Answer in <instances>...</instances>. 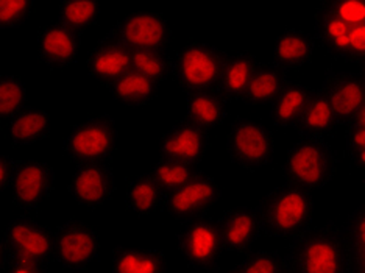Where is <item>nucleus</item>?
I'll return each mask as SVG.
<instances>
[{
    "instance_id": "f257e3e1",
    "label": "nucleus",
    "mask_w": 365,
    "mask_h": 273,
    "mask_svg": "<svg viewBox=\"0 0 365 273\" xmlns=\"http://www.w3.org/2000/svg\"><path fill=\"white\" fill-rule=\"evenodd\" d=\"M314 36L340 61H365V0H322L314 11Z\"/></svg>"
},
{
    "instance_id": "f03ea898",
    "label": "nucleus",
    "mask_w": 365,
    "mask_h": 273,
    "mask_svg": "<svg viewBox=\"0 0 365 273\" xmlns=\"http://www.w3.org/2000/svg\"><path fill=\"white\" fill-rule=\"evenodd\" d=\"M290 273H351L353 261L342 227H311L290 241L286 253Z\"/></svg>"
},
{
    "instance_id": "7ed1b4c3",
    "label": "nucleus",
    "mask_w": 365,
    "mask_h": 273,
    "mask_svg": "<svg viewBox=\"0 0 365 273\" xmlns=\"http://www.w3.org/2000/svg\"><path fill=\"white\" fill-rule=\"evenodd\" d=\"M314 210L312 194L290 183L273 187L256 206L264 233L287 241L311 228Z\"/></svg>"
},
{
    "instance_id": "20e7f679",
    "label": "nucleus",
    "mask_w": 365,
    "mask_h": 273,
    "mask_svg": "<svg viewBox=\"0 0 365 273\" xmlns=\"http://www.w3.org/2000/svg\"><path fill=\"white\" fill-rule=\"evenodd\" d=\"M336 172L337 153L327 139L300 138L290 145L283 161V175L287 183L309 192L328 186Z\"/></svg>"
},
{
    "instance_id": "39448f33",
    "label": "nucleus",
    "mask_w": 365,
    "mask_h": 273,
    "mask_svg": "<svg viewBox=\"0 0 365 273\" xmlns=\"http://www.w3.org/2000/svg\"><path fill=\"white\" fill-rule=\"evenodd\" d=\"M227 55L212 44L190 41L173 56L172 78L186 94L214 89L219 85Z\"/></svg>"
},
{
    "instance_id": "423d86ee",
    "label": "nucleus",
    "mask_w": 365,
    "mask_h": 273,
    "mask_svg": "<svg viewBox=\"0 0 365 273\" xmlns=\"http://www.w3.org/2000/svg\"><path fill=\"white\" fill-rule=\"evenodd\" d=\"M119 140L118 123L110 114H96L73 123L63 140V150L77 164L106 163Z\"/></svg>"
},
{
    "instance_id": "0eeeda50",
    "label": "nucleus",
    "mask_w": 365,
    "mask_h": 273,
    "mask_svg": "<svg viewBox=\"0 0 365 273\" xmlns=\"http://www.w3.org/2000/svg\"><path fill=\"white\" fill-rule=\"evenodd\" d=\"M4 259H22L48 266L55 259V235L46 223L30 216L14 217L0 237Z\"/></svg>"
},
{
    "instance_id": "6e6552de",
    "label": "nucleus",
    "mask_w": 365,
    "mask_h": 273,
    "mask_svg": "<svg viewBox=\"0 0 365 273\" xmlns=\"http://www.w3.org/2000/svg\"><path fill=\"white\" fill-rule=\"evenodd\" d=\"M230 160L239 168L256 170L267 168L275 156V135L265 123L237 118L228 130L225 140Z\"/></svg>"
},
{
    "instance_id": "1a4fd4ad",
    "label": "nucleus",
    "mask_w": 365,
    "mask_h": 273,
    "mask_svg": "<svg viewBox=\"0 0 365 273\" xmlns=\"http://www.w3.org/2000/svg\"><path fill=\"white\" fill-rule=\"evenodd\" d=\"M177 245L186 266L197 272L217 269L225 252L219 223L208 216L185 222L177 235Z\"/></svg>"
},
{
    "instance_id": "9d476101",
    "label": "nucleus",
    "mask_w": 365,
    "mask_h": 273,
    "mask_svg": "<svg viewBox=\"0 0 365 273\" xmlns=\"http://www.w3.org/2000/svg\"><path fill=\"white\" fill-rule=\"evenodd\" d=\"M55 235V261L68 272L81 273L93 266L101 254V235L94 225L69 219L58 225Z\"/></svg>"
},
{
    "instance_id": "9b49d317",
    "label": "nucleus",
    "mask_w": 365,
    "mask_h": 273,
    "mask_svg": "<svg viewBox=\"0 0 365 273\" xmlns=\"http://www.w3.org/2000/svg\"><path fill=\"white\" fill-rule=\"evenodd\" d=\"M113 35L130 51H163L172 41L169 19L160 11H131L114 24Z\"/></svg>"
},
{
    "instance_id": "f8f14e48",
    "label": "nucleus",
    "mask_w": 365,
    "mask_h": 273,
    "mask_svg": "<svg viewBox=\"0 0 365 273\" xmlns=\"http://www.w3.org/2000/svg\"><path fill=\"white\" fill-rule=\"evenodd\" d=\"M220 197L222 189L217 180L206 172H195L185 185L165 194L163 210L172 219L189 222L206 216Z\"/></svg>"
},
{
    "instance_id": "ddd939ff",
    "label": "nucleus",
    "mask_w": 365,
    "mask_h": 273,
    "mask_svg": "<svg viewBox=\"0 0 365 273\" xmlns=\"http://www.w3.org/2000/svg\"><path fill=\"white\" fill-rule=\"evenodd\" d=\"M53 165L44 160L29 158L18 163L11 183V202L22 212H33L43 205L55 189Z\"/></svg>"
},
{
    "instance_id": "4468645a",
    "label": "nucleus",
    "mask_w": 365,
    "mask_h": 273,
    "mask_svg": "<svg viewBox=\"0 0 365 273\" xmlns=\"http://www.w3.org/2000/svg\"><path fill=\"white\" fill-rule=\"evenodd\" d=\"M328 98L340 125H350L365 103V85L359 73L329 69L319 88Z\"/></svg>"
},
{
    "instance_id": "2eb2a0df",
    "label": "nucleus",
    "mask_w": 365,
    "mask_h": 273,
    "mask_svg": "<svg viewBox=\"0 0 365 273\" xmlns=\"http://www.w3.org/2000/svg\"><path fill=\"white\" fill-rule=\"evenodd\" d=\"M115 192L114 170L108 163L78 164L69 180V194L86 208H98Z\"/></svg>"
},
{
    "instance_id": "dca6fc26",
    "label": "nucleus",
    "mask_w": 365,
    "mask_h": 273,
    "mask_svg": "<svg viewBox=\"0 0 365 273\" xmlns=\"http://www.w3.org/2000/svg\"><path fill=\"white\" fill-rule=\"evenodd\" d=\"M210 147L208 130L189 119H180L160 138V153L165 158L194 165L203 160Z\"/></svg>"
},
{
    "instance_id": "f3484780",
    "label": "nucleus",
    "mask_w": 365,
    "mask_h": 273,
    "mask_svg": "<svg viewBox=\"0 0 365 273\" xmlns=\"http://www.w3.org/2000/svg\"><path fill=\"white\" fill-rule=\"evenodd\" d=\"M81 47V31L61 21L47 22L38 30L36 52L48 68H68L77 60Z\"/></svg>"
},
{
    "instance_id": "a211bd4d",
    "label": "nucleus",
    "mask_w": 365,
    "mask_h": 273,
    "mask_svg": "<svg viewBox=\"0 0 365 273\" xmlns=\"http://www.w3.org/2000/svg\"><path fill=\"white\" fill-rule=\"evenodd\" d=\"M223 248L228 253H245L264 235L259 214L252 206H235L217 219Z\"/></svg>"
},
{
    "instance_id": "6ab92c4d",
    "label": "nucleus",
    "mask_w": 365,
    "mask_h": 273,
    "mask_svg": "<svg viewBox=\"0 0 365 273\" xmlns=\"http://www.w3.org/2000/svg\"><path fill=\"white\" fill-rule=\"evenodd\" d=\"M131 61L133 51L110 31L89 48L86 68L94 78L110 86L131 69Z\"/></svg>"
},
{
    "instance_id": "aec40b11",
    "label": "nucleus",
    "mask_w": 365,
    "mask_h": 273,
    "mask_svg": "<svg viewBox=\"0 0 365 273\" xmlns=\"http://www.w3.org/2000/svg\"><path fill=\"white\" fill-rule=\"evenodd\" d=\"M317 41L314 33L298 27L281 31L272 51V63L284 71H297L308 66L317 52Z\"/></svg>"
},
{
    "instance_id": "412c9836",
    "label": "nucleus",
    "mask_w": 365,
    "mask_h": 273,
    "mask_svg": "<svg viewBox=\"0 0 365 273\" xmlns=\"http://www.w3.org/2000/svg\"><path fill=\"white\" fill-rule=\"evenodd\" d=\"M259 64L258 58L250 51L228 53L217 91L227 101H242Z\"/></svg>"
},
{
    "instance_id": "4be33fe9",
    "label": "nucleus",
    "mask_w": 365,
    "mask_h": 273,
    "mask_svg": "<svg viewBox=\"0 0 365 273\" xmlns=\"http://www.w3.org/2000/svg\"><path fill=\"white\" fill-rule=\"evenodd\" d=\"M339 125V119L328 98L323 96L320 89H314L302 118L298 119L295 125L297 133L300 135V138L325 139L331 133H334Z\"/></svg>"
},
{
    "instance_id": "5701e85b",
    "label": "nucleus",
    "mask_w": 365,
    "mask_h": 273,
    "mask_svg": "<svg viewBox=\"0 0 365 273\" xmlns=\"http://www.w3.org/2000/svg\"><path fill=\"white\" fill-rule=\"evenodd\" d=\"M165 256L158 248L119 245L111 256V273H165Z\"/></svg>"
},
{
    "instance_id": "b1692460",
    "label": "nucleus",
    "mask_w": 365,
    "mask_h": 273,
    "mask_svg": "<svg viewBox=\"0 0 365 273\" xmlns=\"http://www.w3.org/2000/svg\"><path fill=\"white\" fill-rule=\"evenodd\" d=\"M314 89L300 81H290L270 105V120L278 128H295Z\"/></svg>"
},
{
    "instance_id": "393cba45",
    "label": "nucleus",
    "mask_w": 365,
    "mask_h": 273,
    "mask_svg": "<svg viewBox=\"0 0 365 273\" xmlns=\"http://www.w3.org/2000/svg\"><path fill=\"white\" fill-rule=\"evenodd\" d=\"M228 118V101L217 89L198 91L186 97V119L205 130L222 125Z\"/></svg>"
},
{
    "instance_id": "a878e982",
    "label": "nucleus",
    "mask_w": 365,
    "mask_h": 273,
    "mask_svg": "<svg viewBox=\"0 0 365 273\" xmlns=\"http://www.w3.org/2000/svg\"><path fill=\"white\" fill-rule=\"evenodd\" d=\"M52 130V115L44 108L27 106L8 120L6 131L16 145H30L39 143Z\"/></svg>"
},
{
    "instance_id": "bb28decb",
    "label": "nucleus",
    "mask_w": 365,
    "mask_h": 273,
    "mask_svg": "<svg viewBox=\"0 0 365 273\" xmlns=\"http://www.w3.org/2000/svg\"><path fill=\"white\" fill-rule=\"evenodd\" d=\"M165 200V191L148 173H136L127 180L125 206L136 216H148L161 210Z\"/></svg>"
},
{
    "instance_id": "cd10ccee",
    "label": "nucleus",
    "mask_w": 365,
    "mask_h": 273,
    "mask_svg": "<svg viewBox=\"0 0 365 273\" xmlns=\"http://www.w3.org/2000/svg\"><path fill=\"white\" fill-rule=\"evenodd\" d=\"M289 83L287 71L273 63H261L245 91L242 102L248 105L272 103Z\"/></svg>"
},
{
    "instance_id": "c85d7f7f",
    "label": "nucleus",
    "mask_w": 365,
    "mask_h": 273,
    "mask_svg": "<svg viewBox=\"0 0 365 273\" xmlns=\"http://www.w3.org/2000/svg\"><path fill=\"white\" fill-rule=\"evenodd\" d=\"M108 88H110V93L115 101L130 106H143L155 97L158 83L144 73L130 69Z\"/></svg>"
},
{
    "instance_id": "c756f323",
    "label": "nucleus",
    "mask_w": 365,
    "mask_h": 273,
    "mask_svg": "<svg viewBox=\"0 0 365 273\" xmlns=\"http://www.w3.org/2000/svg\"><path fill=\"white\" fill-rule=\"evenodd\" d=\"M29 88L18 73H5L0 77V115L10 120L27 108Z\"/></svg>"
},
{
    "instance_id": "7c9ffc66",
    "label": "nucleus",
    "mask_w": 365,
    "mask_h": 273,
    "mask_svg": "<svg viewBox=\"0 0 365 273\" xmlns=\"http://www.w3.org/2000/svg\"><path fill=\"white\" fill-rule=\"evenodd\" d=\"M101 16L98 0H60L58 21L76 30H83L97 22Z\"/></svg>"
},
{
    "instance_id": "2f4dec72",
    "label": "nucleus",
    "mask_w": 365,
    "mask_h": 273,
    "mask_svg": "<svg viewBox=\"0 0 365 273\" xmlns=\"http://www.w3.org/2000/svg\"><path fill=\"white\" fill-rule=\"evenodd\" d=\"M150 175L158 181V185L164 189L165 194H168L173 191V189L185 185L187 180L192 178L195 175V170L194 165L172 158H165V156H160L152 165Z\"/></svg>"
},
{
    "instance_id": "473e14b6",
    "label": "nucleus",
    "mask_w": 365,
    "mask_h": 273,
    "mask_svg": "<svg viewBox=\"0 0 365 273\" xmlns=\"http://www.w3.org/2000/svg\"><path fill=\"white\" fill-rule=\"evenodd\" d=\"M353 267H365V203L358 206L342 225Z\"/></svg>"
},
{
    "instance_id": "72a5a7b5",
    "label": "nucleus",
    "mask_w": 365,
    "mask_h": 273,
    "mask_svg": "<svg viewBox=\"0 0 365 273\" xmlns=\"http://www.w3.org/2000/svg\"><path fill=\"white\" fill-rule=\"evenodd\" d=\"M131 69L144 73L156 83H161L172 77L173 58L164 51H135Z\"/></svg>"
},
{
    "instance_id": "f704fd0d",
    "label": "nucleus",
    "mask_w": 365,
    "mask_h": 273,
    "mask_svg": "<svg viewBox=\"0 0 365 273\" xmlns=\"http://www.w3.org/2000/svg\"><path fill=\"white\" fill-rule=\"evenodd\" d=\"M236 270L239 273H290L284 254L273 250H259L247 254Z\"/></svg>"
},
{
    "instance_id": "c9c22d12",
    "label": "nucleus",
    "mask_w": 365,
    "mask_h": 273,
    "mask_svg": "<svg viewBox=\"0 0 365 273\" xmlns=\"http://www.w3.org/2000/svg\"><path fill=\"white\" fill-rule=\"evenodd\" d=\"M33 0H0V26L16 27L26 21L33 11Z\"/></svg>"
},
{
    "instance_id": "e433bc0d",
    "label": "nucleus",
    "mask_w": 365,
    "mask_h": 273,
    "mask_svg": "<svg viewBox=\"0 0 365 273\" xmlns=\"http://www.w3.org/2000/svg\"><path fill=\"white\" fill-rule=\"evenodd\" d=\"M365 148V128L348 125L345 127V156H350Z\"/></svg>"
},
{
    "instance_id": "4c0bfd02",
    "label": "nucleus",
    "mask_w": 365,
    "mask_h": 273,
    "mask_svg": "<svg viewBox=\"0 0 365 273\" xmlns=\"http://www.w3.org/2000/svg\"><path fill=\"white\" fill-rule=\"evenodd\" d=\"M18 163L19 161L14 160L11 155H0V187H2V191L11 187L16 175V169H18Z\"/></svg>"
},
{
    "instance_id": "58836bf2",
    "label": "nucleus",
    "mask_w": 365,
    "mask_h": 273,
    "mask_svg": "<svg viewBox=\"0 0 365 273\" xmlns=\"http://www.w3.org/2000/svg\"><path fill=\"white\" fill-rule=\"evenodd\" d=\"M2 273H47V267L31 261L4 259Z\"/></svg>"
},
{
    "instance_id": "ea45409f",
    "label": "nucleus",
    "mask_w": 365,
    "mask_h": 273,
    "mask_svg": "<svg viewBox=\"0 0 365 273\" xmlns=\"http://www.w3.org/2000/svg\"><path fill=\"white\" fill-rule=\"evenodd\" d=\"M346 160L350 161V164L356 170L362 173V175H365V148H362V150L356 152L350 156H346Z\"/></svg>"
},
{
    "instance_id": "a19ab883",
    "label": "nucleus",
    "mask_w": 365,
    "mask_h": 273,
    "mask_svg": "<svg viewBox=\"0 0 365 273\" xmlns=\"http://www.w3.org/2000/svg\"><path fill=\"white\" fill-rule=\"evenodd\" d=\"M350 125H356V127H364L365 128V103L362 108L359 110V113L356 114V118L353 119V122L350 123ZM348 127V125H346Z\"/></svg>"
},
{
    "instance_id": "79ce46f5",
    "label": "nucleus",
    "mask_w": 365,
    "mask_h": 273,
    "mask_svg": "<svg viewBox=\"0 0 365 273\" xmlns=\"http://www.w3.org/2000/svg\"><path fill=\"white\" fill-rule=\"evenodd\" d=\"M359 77H361V80L364 81V85H365V61L364 63H361V68H359Z\"/></svg>"
},
{
    "instance_id": "37998d69",
    "label": "nucleus",
    "mask_w": 365,
    "mask_h": 273,
    "mask_svg": "<svg viewBox=\"0 0 365 273\" xmlns=\"http://www.w3.org/2000/svg\"><path fill=\"white\" fill-rule=\"evenodd\" d=\"M351 273H365V267H353Z\"/></svg>"
},
{
    "instance_id": "c03bdc74",
    "label": "nucleus",
    "mask_w": 365,
    "mask_h": 273,
    "mask_svg": "<svg viewBox=\"0 0 365 273\" xmlns=\"http://www.w3.org/2000/svg\"><path fill=\"white\" fill-rule=\"evenodd\" d=\"M217 273H239V272L235 269V270H220V272H217Z\"/></svg>"
},
{
    "instance_id": "a18cd8bd",
    "label": "nucleus",
    "mask_w": 365,
    "mask_h": 273,
    "mask_svg": "<svg viewBox=\"0 0 365 273\" xmlns=\"http://www.w3.org/2000/svg\"><path fill=\"white\" fill-rule=\"evenodd\" d=\"M68 273H76V272H68Z\"/></svg>"
}]
</instances>
